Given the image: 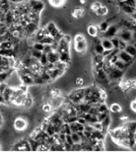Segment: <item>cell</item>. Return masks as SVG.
Masks as SVG:
<instances>
[{
	"label": "cell",
	"instance_id": "cell-1",
	"mask_svg": "<svg viewBox=\"0 0 136 154\" xmlns=\"http://www.w3.org/2000/svg\"><path fill=\"white\" fill-rule=\"evenodd\" d=\"M68 101L73 105H77L84 101V88H78V89L72 90L67 96Z\"/></svg>",
	"mask_w": 136,
	"mask_h": 154
},
{
	"label": "cell",
	"instance_id": "cell-2",
	"mask_svg": "<svg viewBox=\"0 0 136 154\" xmlns=\"http://www.w3.org/2000/svg\"><path fill=\"white\" fill-rule=\"evenodd\" d=\"M116 37H117L118 38H120V40L124 41L125 43H131V45H134V43H133L134 42V38H135L134 32H131V31H129V30L122 28L118 31Z\"/></svg>",
	"mask_w": 136,
	"mask_h": 154
},
{
	"label": "cell",
	"instance_id": "cell-3",
	"mask_svg": "<svg viewBox=\"0 0 136 154\" xmlns=\"http://www.w3.org/2000/svg\"><path fill=\"white\" fill-rule=\"evenodd\" d=\"M28 125H29V122H28L27 118L18 117L14 120L13 126H14V130L16 131H24L27 130Z\"/></svg>",
	"mask_w": 136,
	"mask_h": 154
},
{
	"label": "cell",
	"instance_id": "cell-4",
	"mask_svg": "<svg viewBox=\"0 0 136 154\" xmlns=\"http://www.w3.org/2000/svg\"><path fill=\"white\" fill-rule=\"evenodd\" d=\"M27 3L29 5L30 10L41 14V12L44 9V4L41 0H27Z\"/></svg>",
	"mask_w": 136,
	"mask_h": 154
},
{
	"label": "cell",
	"instance_id": "cell-5",
	"mask_svg": "<svg viewBox=\"0 0 136 154\" xmlns=\"http://www.w3.org/2000/svg\"><path fill=\"white\" fill-rule=\"evenodd\" d=\"M64 100L65 98L60 95V96H57V97H51L48 103L51 104L52 110H56L59 108V107H61L62 104L64 103Z\"/></svg>",
	"mask_w": 136,
	"mask_h": 154
},
{
	"label": "cell",
	"instance_id": "cell-6",
	"mask_svg": "<svg viewBox=\"0 0 136 154\" xmlns=\"http://www.w3.org/2000/svg\"><path fill=\"white\" fill-rule=\"evenodd\" d=\"M117 56H118V59L122 60V61L125 62L126 64H128L129 66L132 64L133 62H134V57L129 56V54L127 53H125L124 51H118Z\"/></svg>",
	"mask_w": 136,
	"mask_h": 154
},
{
	"label": "cell",
	"instance_id": "cell-7",
	"mask_svg": "<svg viewBox=\"0 0 136 154\" xmlns=\"http://www.w3.org/2000/svg\"><path fill=\"white\" fill-rule=\"evenodd\" d=\"M118 31H119V29L116 25H112V26L110 25L109 28L107 29V31L104 33V37L108 38H112L117 35Z\"/></svg>",
	"mask_w": 136,
	"mask_h": 154
},
{
	"label": "cell",
	"instance_id": "cell-8",
	"mask_svg": "<svg viewBox=\"0 0 136 154\" xmlns=\"http://www.w3.org/2000/svg\"><path fill=\"white\" fill-rule=\"evenodd\" d=\"M101 123H102V131L107 134L108 131H109V130L110 128V123H112V116H110V114L108 115L107 117L102 120Z\"/></svg>",
	"mask_w": 136,
	"mask_h": 154
},
{
	"label": "cell",
	"instance_id": "cell-9",
	"mask_svg": "<svg viewBox=\"0 0 136 154\" xmlns=\"http://www.w3.org/2000/svg\"><path fill=\"white\" fill-rule=\"evenodd\" d=\"M19 78H20V82L22 84H25L27 86H31V85L34 84V76L31 75H26V74H19Z\"/></svg>",
	"mask_w": 136,
	"mask_h": 154
},
{
	"label": "cell",
	"instance_id": "cell-10",
	"mask_svg": "<svg viewBox=\"0 0 136 154\" xmlns=\"http://www.w3.org/2000/svg\"><path fill=\"white\" fill-rule=\"evenodd\" d=\"M119 8H120L121 11H123L124 14L131 16V15H135V7L132 6H128V5L122 3V2H118Z\"/></svg>",
	"mask_w": 136,
	"mask_h": 154
},
{
	"label": "cell",
	"instance_id": "cell-11",
	"mask_svg": "<svg viewBox=\"0 0 136 154\" xmlns=\"http://www.w3.org/2000/svg\"><path fill=\"white\" fill-rule=\"evenodd\" d=\"M74 48L78 53H80V54L84 53L86 48H87V43H86V40L80 41V42H74Z\"/></svg>",
	"mask_w": 136,
	"mask_h": 154
},
{
	"label": "cell",
	"instance_id": "cell-12",
	"mask_svg": "<svg viewBox=\"0 0 136 154\" xmlns=\"http://www.w3.org/2000/svg\"><path fill=\"white\" fill-rule=\"evenodd\" d=\"M13 90H14V87L9 86V85H8V86L5 88L3 93H2V96H3V99H4L5 103H6V105L9 104L11 96H12V93H13Z\"/></svg>",
	"mask_w": 136,
	"mask_h": 154
},
{
	"label": "cell",
	"instance_id": "cell-13",
	"mask_svg": "<svg viewBox=\"0 0 136 154\" xmlns=\"http://www.w3.org/2000/svg\"><path fill=\"white\" fill-rule=\"evenodd\" d=\"M4 23L7 25L8 27L12 26L14 23V14L12 12V10H9L7 13H5L4 15Z\"/></svg>",
	"mask_w": 136,
	"mask_h": 154
},
{
	"label": "cell",
	"instance_id": "cell-14",
	"mask_svg": "<svg viewBox=\"0 0 136 154\" xmlns=\"http://www.w3.org/2000/svg\"><path fill=\"white\" fill-rule=\"evenodd\" d=\"M46 57H48V61L49 63H54L58 60V51H57L52 49V51H51L49 53H46Z\"/></svg>",
	"mask_w": 136,
	"mask_h": 154
},
{
	"label": "cell",
	"instance_id": "cell-15",
	"mask_svg": "<svg viewBox=\"0 0 136 154\" xmlns=\"http://www.w3.org/2000/svg\"><path fill=\"white\" fill-rule=\"evenodd\" d=\"M63 35H64V34H63V33L60 31V30L58 29L57 27H55V28L52 30L51 33H49V36L53 38V40L55 41V42H58V41H59L60 38H62Z\"/></svg>",
	"mask_w": 136,
	"mask_h": 154
},
{
	"label": "cell",
	"instance_id": "cell-16",
	"mask_svg": "<svg viewBox=\"0 0 136 154\" xmlns=\"http://www.w3.org/2000/svg\"><path fill=\"white\" fill-rule=\"evenodd\" d=\"M84 15H85V10L83 8L76 7L72 11V17L75 19H81L82 17H84Z\"/></svg>",
	"mask_w": 136,
	"mask_h": 154
},
{
	"label": "cell",
	"instance_id": "cell-17",
	"mask_svg": "<svg viewBox=\"0 0 136 154\" xmlns=\"http://www.w3.org/2000/svg\"><path fill=\"white\" fill-rule=\"evenodd\" d=\"M58 60L61 62H65L70 64L71 63V56L70 53H58Z\"/></svg>",
	"mask_w": 136,
	"mask_h": 154
},
{
	"label": "cell",
	"instance_id": "cell-18",
	"mask_svg": "<svg viewBox=\"0 0 136 154\" xmlns=\"http://www.w3.org/2000/svg\"><path fill=\"white\" fill-rule=\"evenodd\" d=\"M87 32H88V34L90 35L91 37H93V38L99 37V34H100L98 26H95V25H90V26H88Z\"/></svg>",
	"mask_w": 136,
	"mask_h": 154
},
{
	"label": "cell",
	"instance_id": "cell-19",
	"mask_svg": "<svg viewBox=\"0 0 136 154\" xmlns=\"http://www.w3.org/2000/svg\"><path fill=\"white\" fill-rule=\"evenodd\" d=\"M109 110H110V113H113V114H118V113H120L121 111H122V107H121V105L119 103L115 102V103L110 104Z\"/></svg>",
	"mask_w": 136,
	"mask_h": 154
},
{
	"label": "cell",
	"instance_id": "cell-20",
	"mask_svg": "<svg viewBox=\"0 0 136 154\" xmlns=\"http://www.w3.org/2000/svg\"><path fill=\"white\" fill-rule=\"evenodd\" d=\"M113 66H115V68H117V69L119 70H121V71H125L127 69V67L129 66L128 64H126L125 62L122 61V60H120V59H117L116 61L113 63Z\"/></svg>",
	"mask_w": 136,
	"mask_h": 154
},
{
	"label": "cell",
	"instance_id": "cell-21",
	"mask_svg": "<svg viewBox=\"0 0 136 154\" xmlns=\"http://www.w3.org/2000/svg\"><path fill=\"white\" fill-rule=\"evenodd\" d=\"M105 135H107V134L103 133L102 130H96L91 133V137H93V138H95L97 140H105Z\"/></svg>",
	"mask_w": 136,
	"mask_h": 154
},
{
	"label": "cell",
	"instance_id": "cell-22",
	"mask_svg": "<svg viewBox=\"0 0 136 154\" xmlns=\"http://www.w3.org/2000/svg\"><path fill=\"white\" fill-rule=\"evenodd\" d=\"M101 45L103 46L104 49H107V51H110L113 49V43L110 42V38H104L101 40Z\"/></svg>",
	"mask_w": 136,
	"mask_h": 154
},
{
	"label": "cell",
	"instance_id": "cell-23",
	"mask_svg": "<svg viewBox=\"0 0 136 154\" xmlns=\"http://www.w3.org/2000/svg\"><path fill=\"white\" fill-rule=\"evenodd\" d=\"M83 117L85 118V120H86V122H87V123H94L98 122V120H97V116L90 114V113H86V114L83 116Z\"/></svg>",
	"mask_w": 136,
	"mask_h": 154
},
{
	"label": "cell",
	"instance_id": "cell-24",
	"mask_svg": "<svg viewBox=\"0 0 136 154\" xmlns=\"http://www.w3.org/2000/svg\"><path fill=\"white\" fill-rule=\"evenodd\" d=\"M53 65H54V68H57V69H60V70H64V71L67 70L68 67H69L68 63L61 62V61H59V60H57L56 62H54Z\"/></svg>",
	"mask_w": 136,
	"mask_h": 154
},
{
	"label": "cell",
	"instance_id": "cell-25",
	"mask_svg": "<svg viewBox=\"0 0 136 154\" xmlns=\"http://www.w3.org/2000/svg\"><path fill=\"white\" fill-rule=\"evenodd\" d=\"M105 150V140H98L95 146L93 147V151H104Z\"/></svg>",
	"mask_w": 136,
	"mask_h": 154
},
{
	"label": "cell",
	"instance_id": "cell-26",
	"mask_svg": "<svg viewBox=\"0 0 136 154\" xmlns=\"http://www.w3.org/2000/svg\"><path fill=\"white\" fill-rule=\"evenodd\" d=\"M124 51L128 53L129 56H131L134 57V56H135V53H136L135 46H134V45H131V43H129V45H127L126 48H124Z\"/></svg>",
	"mask_w": 136,
	"mask_h": 154
},
{
	"label": "cell",
	"instance_id": "cell-27",
	"mask_svg": "<svg viewBox=\"0 0 136 154\" xmlns=\"http://www.w3.org/2000/svg\"><path fill=\"white\" fill-rule=\"evenodd\" d=\"M54 42H55V41L53 40V38L51 37L49 35L44 36V37L40 41V43H41L43 45H52Z\"/></svg>",
	"mask_w": 136,
	"mask_h": 154
},
{
	"label": "cell",
	"instance_id": "cell-28",
	"mask_svg": "<svg viewBox=\"0 0 136 154\" xmlns=\"http://www.w3.org/2000/svg\"><path fill=\"white\" fill-rule=\"evenodd\" d=\"M108 13H109V9H108V7L107 6H101L98 10H97V12L95 13V14L97 16H100V17H103V16L108 15Z\"/></svg>",
	"mask_w": 136,
	"mask_h": 154
},
{
	"label": "cell",
	"instance_id": "cell-29",
	"mask_svg": "<svg viewBox=\"0 0 136 154\" xmlns=\"http://www.w3.org/2000/svg\"><path fill=\"white\" fill-rule=\"evenodd\" d=\"M110 26V23L108 21H105V22H102L101 24L98 26V29H99V33L100 34H104V33L107 31V29L109 28Z\"/></svg>",
	"mask_w": 136,
	"mask_h": 154
},
{
	"label": "cell",
	"instance_id": "cell-30",
	"mask_svg": "<svg viewBox=\"0 0 136 154\" xmlns=\"http://www.w3.org/2000/svg\"><path fill=\"white\" fill-rule=\"evenodd\" d=\"M110 110H109V107L108 105L105 103H100L98 105V113H109Z\"/></svg>",
	"mask_w": 136,
	"mask_h": 154
},
{
	"label": "cell",
	"instance_id": "cell-31",
	"mask_svg": "<svg viewBox=\"0 0 136 154\" xmlns=\"http://www.w3.org/2000/svg\"><path fill=\"white\" fill-rule=\"evenodd\" d=\"M48 1L53 7H61L64 5L66 0H48Z\"/></svg>",
	"mask_w": 136,
	"mask_h": 154
},
{
	"label": "cell",
	"instance_id": "cell-32",
	"mask_svg": "<svg viewBox=\"0 0 136 154\" xmlns=\"http://www.w3.org/2000/svg\"><path fill=\"white\" fill-rule=\"evenodd\" d=\"M104 51L105 49H104V48H103V46L101 45V43H94V51H95V53L102 54Z\"/></svg>",
	"mask_w": 136,
	"mask_h": 154
},
{
	"label": "cell",
	"instance_id": "cell-33",
	"mask_svg": "<svg viewBox=\"0 0 136 154\" xmlns=\"http://www.w3.org/2000/svg\"><path fill=\"white\" fill-rule=\"evenodd\" d=\"M104 61V56L102 54H98V53H95L93 56V64H97V63H100Z\"/></svg>",
	"mask_w": 136,
	"mask_h": 154
},
{
	"label": "cell",
	"instance_id": "cell-34",
	"mask_svg": "<svg viewBox=\"0 0 136 154\" xmlns=\"http://www.w3.org/2000/svg\"><path fill=\"white\" fill-rule=\"evenodd\" d=\"M14 45L11 42H8V41H6V42H3L0 43V48H1V49H9V48H13Z\"/></svg>",
	"mask_w": 136,
	"mask_h": 154
},
{
	"label": "cell",
	"instance_id": "cell-35",
	"mask_svg": "<svg viewBox=\"0 0 136 154\" xmlns=\"http://www.w3.org/2000/svg\"><path fill=\"white\" fill-rule=\"evenodd\" d=\"M49 95L51 97H57V96L61 95V90L58 89V88H52V89L49 91Z\"/></svg>",
	"mask_w": 136,
	"mask_h": 154
},
{
	"label": "cell",
	"instance_id": "cell-36",
	"mask_svg": "<svg viewBox=\"0 0 136 154\" xmlns=\"http://www.w3.org/2000/svg\"><path fill=\"white\" fill-rule=\"evenodd\" d=\"M55 27H56V25L54 24V22H48V23L46 24V26L43 27V28L46 29V31H48V34H49V33H51V32L52 31V30H53V29L55 28Z\"/></svg>",
	"mask_w": 136,
	"mask_h": 154
},
{
	"label": "cell",
	"instance_id": "cell-37",
	"mask_svg": "<svg viewBox=\"0 0 136 154\" xmlns=\"http://www.w3.org/2000/svg\"><path fill=\"white\" fill-rule=\"evenodd\" d=\"M41 110L44 113H51L52 111V108L49 103H43V106H41Z\"/></svg>",
	"mask_w": 136,
	"mask_h": 154
},
{
	"label": "cell",
	"instance_id": "cell-38",
	"mask_svg": "<svg viewBox=\"0 0 136 154\" xmlns=\"http://www.w3.org/2000/svg\"><path fill=\"white\" fill-rule=\"evenodd\" d=\"M71 138H72V141H73V143H79V142H81V139H80V136L79 134L77 133H71Z\"/></svg>",
	"mask_w": 136,
	"mask_h": 154
},
{
	"label": "cell",
	"instance_id": "cell-39",
	"mask_svg": "<svg viewBox=\"0 0 136 154\" xmlns=\"http://www.w3.org/2000/svg\"><path fill=\"white\" fill-rule=\"evenodd\" d=\"M101 6H102V5H101V3H100L99 1H94L92 3V5H91V11H92L93 13H96L97 10H98Z\"/></svg>",
	"mask_w": 136,
	"mask_h": 154
},
{
	"label": "cell",
	"instance_id": "cell-40",
	"mask_svg": "<svg viewBox=\"0 0 136 154\" xmlns=\"http://www.w3.org/2000/svg\"><path fill=\"white\" fill-rule=\"evenodd\" d=\"M38 61H40V63H41V65H43V66H46V65L48 63V57H46V54L43 53V54H41V56L40 57V59H38Z\"/></svg>",
	"mask_w": 136,
	"mask_h": 154
},
{
	"label": "cell",
	"instance_id": "cell-41",
	"mask_svg": "<svg viewBox=\"0 0 136 154\" xmlns=\"http://www.w3.org/2000/svg\"><path fill=\"white\" fill-rule=\"evenodd\" d=\"M34 48V49H37V51H43V45L40 42H36L34 45L32 46V48Z\"/></svg>",
	"mask_w": 136,
	"mask_h": 154
},
{
	"label": "cell",
	"instance_id": "cell-42",
	"mask_svg": "<svg viewBox=\"0 0 136 154\" xmlns=\"http://www.w3.org/2000/svg\"><path fill=\"white\" fill-rule=\"evenodd\" d=\"M110 42H112V43H113V48H117L118 49V43H119V38L116 37H113V38H110Z\"/></svg>",
	"mask_w": 136,
	"mask_h": 154
},
{
	"label": "cell",
	"instance_id": "cell-43",
	"mask_svg": "<svg viewBox=\"0 0 136 154\" xmlns=\"http://www.w3.org/2000/svg\"><path fill=\"white\" fill-rule=\"evenodd\" d=\"M84 40H86V38L84 37V35L81 34V33L76 34L75 35V37H74V42H80V41H84Z\"/></svg>",
	"mask_w": 136,
	"mask_h": 154
},
{
	"label": "cell",
	"instance_id": "cell-44",
	"mask_svg": "<svg viewBox=\"0 0 136 154\" xmlns=\"http://www.w3.org/2000/svg\"><path fill=\"white\" fill-rule=\"evenodd\" d=\"M127 46V43H125L124 41L120 40L119 38V43H118V51H124V48H126Z\"/></svg>",
	"mask_w": 136,
	"mask_h": 154
},
{
	"label": "cell",
	"instance_id": "cell-45",
	"mask_svg": "<svg viewBox=\"0 0 136 154\" xmlns=\"http://www.w3.org/2000/svg\"><path fill=\"white\" fill-rule=\"evenodd\" d=\"M75 85L78 87H82L84 85V79L82 77H77L76 80H75Z\"/></svg>",
	"mask_w": 136,
	"mask_h": 154
},
{
	"label": "cell",
	"instance_id": "cell-46",
	"mask_svg": "<svg viewBox=\"0 0 136 154\" xmlns=\"http://www.w3.org/2000/svg\"><path fill=\"white\" fill-rule=\"evenodd\" d=\"M84 130L89 131V133H93L95 130V128H93V125L91 123H86V125H84Z\"/></svg>",
	"mask_w": 136,
	"mask_h": 154
},
{
	"label": "cell",
	"instance_id": "cell-47",
	"mask_svg": "<svg viewBox=\"0 0 136 154\" xmlns=\"http://www.w3.org/2000/svg\"><path fill=\"white\" fill-rule=\"evenodd\" d=\"M93 125V128H95L96 130H102V123L100 122H96L94 123H91Z\"/></svg>",
	"mask_w": 136,
	"mask_h": 154
},
{
	"label": "cell",
	"instance_id": "cell-48",
	"mask_svg": "<svg viewBox=\"0 0 136 154\" xmlns=\"http://www.w3.org/2000/svg\"><path fill=\"white\" fill-rule=\"evenodd\" d=\"M122 3L128 5V6L135 7V0H124V1H122Z\"/></svg>",
	"mask_w": 136,
	"mask_h": 154
},
{
	"label": "cell",
	"instance_id": "cell-49",
	"mask_svg": "<svg viewBox=\"0 0 136 154\" xmlns=\"http://www.w3.org/2000/svg\"><path fill=\"white\" fill-rule=\"evenodd\" d=\"M76 122L78 123H80V125H86V123H87V122H86V120H85L84 117H77Z\"/></svg>",
	"mask_w": 136,
	"mask_h": 154
},
{
	"label": "cell",
	"instance_id": "cell-50",
	"mask_svg": "<svg viewBox=\"0 0 136 154\" xmlns=\"http://www.w3.org/2000/svg\"><path fill=\"white\" fill-rule=\"evenodd\" d=\"M65 142L67 144H69V145L73 144V141H72V138H71L70 134H66V135H65Z\"/></svg>",
	"mask_w": 136,
	"mask_h": 154
},
{
	"label": "cell",
	"instance_id": "cell-51",
	"mask_svg": "<svg viewBox=\"0 0 136 154\" xmlns=\"http://www.w3.org/2000/svg\"><path fill=\"white\" fill-rule=\"evenodd\" d=\"M130 109L133 113L136 112V101L135 100H132L131 103H130Z\"/></svg>",
	"mask_w": 136,
	"mask_h": 154
},
{
	"label": "cell",
	"instance_id": "cell-52",
	"mask_svg": "<svg viewBox=\"0 0 136 154\" xmlns=\"http://www.w3.org/2000/svg\"><path fill=\"white\" fill-rule=\"evenodd\" d=\"M8 1H9L10 3L17 4V3H21V2H23V1H26V0H8Z\"/></svg>",
	"mask_w": 136,
	"mask_h": 154
},
{
	"label": "cell",
	"instance_id": "cell-53",
	"mask_svg": "<svg viewBox=\"0 0 136 154\" xmlns=\"http://www.w3.org/2000/svg\"><path fill=\"white\" fill-rule=\"evenodd\" d=\"M80 3H81V4H85L86 3V0H80Z\"/></svg>",
	"mask_w": 136,
	"mask_h": 154
},
{
	"label": "cell",
	"instance_id": "cell-54",
	"mask_svg": "<svg viewBox=\"0 0 136 154\" xmlns=\"http://www.w3.org/2000/svg\"><path fill=\"white\" fill-rule=\"evenodd\" d=\"M0 150H2V146H1V144H0Z\"/></svg>",
	"mask_w": 136,
	"mask_h": 154
}]
</instances>
